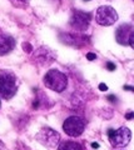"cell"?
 I'll return each mask as SVG.
<instances>
[{"label":"cell","instance_id":"4fadbf2b","mask_svg":"<svg viewBox=\"0 0 134 150\" xmlns=\"http://www.w3.org/2000/svg\"><path fill=\"white\" fill-rule=\"evenodd\" d=\"M23 50L26 51V53H31V50H33V46H31L29 43H23Z\"/></svg>","mask_w":134,"mask_h":150},{"label":"cell","instance_id":"8fae6325","mask_svg":"<svg viewBox=\"0 0 134 150\" xmlns=\"http://www.w3.org/2000/svg\"><path fill=\"white\" fill-rule=\"evenodd\" d=\"M58 150H83L82 145L75 142H63L59 145Z\"/></svg>","mask_w":134,"mask_h":150},{"label":"cell","instance_id":"44dd1931","mask_svg":"<svg viewBox=\"0 0 134 150\" xmlns=\"http://www.w3.org/2000/svg\"><path fill=\"white\" fill-rule=\"evenodd\" d=\"M108 99H109L110 101H115V98H114L113 95H110V96H108Z\"/></svg>","mask_w":134,"mask_h":150},{"label":"cell","instance_id":"52a82bcc","mask_svg":"<svg viewBox=\"0 0 134 150\" xmlns=\"http://www.w3.org/2000/svg\"><path fill=\"white\" fill-rule=\"evenodd\" d=\"M90 14L89 13H84V11H79L75 10L73 13V15L70 18V25L74 28L75 30L79 31H84L88 29V26L90 24Z\"/></svg>","mask_w":134,"mask_h":150},{"label":"cell","instance_id":"3957f363","mask_svg":"<svg viewBox=\"0 0 134 150\" xmlns=\"http://www.w3.org/2000/svg\"><path fill=\"white\" fill-rule=\"evenodd\" d=\"M95 20L99 25L110 26V25L115 24V21L118 20V13L115 11L114 8L109 6V5L99 6L95 13Z\"/></svg>","mask_w":134,"mask_h":150},{"label":"cell","instance_id":"5bb4252c","mask_svg":"<svg viewBox=\"0 0 134 150\" xmlns=\"http://www.w3.org/2000/svg\"><path fill=\"white\" fill-rule=\"evenodd\" d=\"M107 69L109 70V71H114V70H115V65L109 62V63H107Z\"/></svg>","mask_w":134,"mask_h":150},{"label":"cell","instance_id":"e0dca14e","mask_svg":"<svg viewBox=\"0 0 134 150\" xmlns=\"http://www.w3.org/2000/svg\"><path fill=\"white\" fill-rule=\"evenodd\" d=\"M125 118H127L128 120H130V119H133V112H129V114H127V115H125Z\"/></svg>","mask_w":134,"mask_h":150},{"label":"cell","instance_id":"ffe728a7","mask_svg":"<svg viewBox=\"0 0 134 150\" xmlns=\"http://www.w3.org/2000/svg\"><path fill=\"white\" fill-rule=\"evenodd\" d=\"M124 90H129V91H133V88H132V86H124Z\"/></svg>","mask_w":134,"mask_h":150},{"label":"cell","instance_id":"7c38bea8","mask_svg":"<svg viewBox=\"0 0 134 150\" xmlns=\"http://www.w3.org/2000/svg\"><path fill=\"white\" fill-rule=\"evenodd\" d=\"M10 1L18 8H25L29 4V0H10Z\"/></svg>","mask_w":134,"mask_h":150},{"label":"cell","instance_id":"ba28073f","mask_svg":"<svg viewBox=\"0 0 134 150\" xmlns=\"http://www.w3.org/2000/svg\"><path fill=\"white\" fill-rule=\"evenodd\" d=\"M115 39L122 45L133 46V28L129 24H122L115 31Z\"/></svg>","mask_w":134,"mask_h":150},{"label":"cell","instance_id":"277c9868","mask_svg":"<svg viewBox=\"0 0 134 150\" xmlns=\"http://www.w3.org/2000/svg\"><path fill=\"white\" fill-rule=\"evenodd\" d=\"M130 135H132V133L127 126H122V128H119L118 130L109 129V131H108V137H109L110 143H112L113 146H117V148L125 146V145L130 142Z\"/></svg>","mask_w":134,"mask_h":150},{"label":"cell","instance_id":"8992f818","mask_svg":"<svg viewBox=\"0 0 134 150\" xmlns=\"http://www.w3.org/2000/svg\"><path fill=\"white\" fill-rule=\"evenodd\" d=\"M36 139H38V142H40L43 145L54 148L55 145H58L59 140H60V135H59V133H57L55 130L45 126V128H41L39 133L36 134Z\"/></svg>","mask_w":134,"mask_h":150},{"label":"cell","instance_id":"d6986e66","mask_svg":"<svg viewBox=\"0 0 134 150\" xmlns=\"http://www.w3.org/2000/svg\"><path fill=\"white\" fill-rule=\"evenodd\" d=\"M0 150H5V145L3 144L1 140H0Z\"/></svg>","mask_w":134,"mask_h":150},{"label":"cell","instance_id":"603a6c76","mask_svg":"<svg viewBox=\"0 0 134 150\" xmlns=\"http://www.w3.org/2000/svg\"><path fill=\"white\" fill-rule=\"evenodd\" d=\"M0 105H1V103H0Z\"/></svg>","mask_w":134,"mask_h":150},{"label":"cell","instance_id":"7a4b0ae2","mask_svg":"<svg viewBox=\"0 0 134 150\" xmlns=\"http://www.w3.org/2000/svg\"><path fill=\"white\" fill-rule=\"evenodd\" d=\"M44 85L48 89L57 93H62L65 90V88L68 85V78L67 75L59 71L57 69H50L49 71L44 75Z\"/></svg>","mask_w":134,"mask_h":150},{"label":"cell","instance_id":"30bf717a","mask_svg":"<svg viewBox=\"0 0 134 150\" xmlns=\"http://www.w3.org/2000/svg\"><path fill=\"white\" fill-rule=\"evenodd\" d=\"M15 48V39L10 35L0 34V55H5Z\"/></svg>","mask_w":134,"mask_h":150},{"label":"cell","instance_id":"ac0fdd59","mask_svg":"<svg viewBox=\"0 0 134 150\" xmlns=\"http://www.w3.org/2000/svg\"><path fill=\"white\" fill-rule=\"evenodd\" d=\"M91 148H93V149H98L99 148V144L98 143H93V144H91Z\"/></svg>","mask_w":134,"mask_h":150},{"label":"cell","instance_id":"2e32d148","mask_svg":"<svg viewBox=\"0 0 134 150\" xmlns=\"http://www.w3.org/2000/svg\"><path fill=\"white\" fill-rule=\"evenodd\" d=\"M99 90H100V91H107V90H108V86L105 85V84L101 83V84H99Z\"/></svg>","mask_w":134,"mask_h":150},{"label":"cell","instance_id":"5b68a950","mask_svg":"<svg viewBox=\"0 0 134 150\" xmlns=\"http://www.w3.org/2000/svg\"><path fill=\"white\" fill-rule=\"evenodd\" d=\"M84 128H85V124L83 121V119L75 115L69 116L63 124L64 131H65L69 137H73V138H77L79 135H82L83 131H84Z\"/></svg>","mask_w":134,"mask_h":150},{"label":"cell","instance_id":"9c48e42d","mask_svg":"<svg viewBox=\"0 0 134 150\" xmlns=\"http://www.w3.org/2000/svg\"><path fill=\"white\" fill-rule=\"evenodd\" d=\"M55 58H57V55H55L54 53L50 49L48 48H40L35 51V54H34V60H36L40 65H49V64H52Z\"/></svg>","mask_w":134,"mask_h":150},{"label":"cell","instance_id":"9a60e30c","mask_svg":"<svg viewBox=\"0 0 134 150\" xmlns=\"http://www.w3.org/2000/svg\"><path fill=\"white\" fill-rule=\"evenodd\" d=\"M95 58H96V55L94 53H88L86 54V59L90 60V62H91V60H95Z\"/></svg>","mask_w":134,"mask_h":150},{"label":"cell","instance_id":"6da1fadb","mask_svg":"<svg viewBox=\"0 0 134 150\" xmlns=\"http://www.w3.org/2000/svg\"><path fill=\"white\" fill-rule=\"evenodd\" d=\"M18 90V80L15 74L10 70L0 71V95L4 99H11Z\"/></svg>","mask_w":134,"mask_h":150},{"label":"cell","instance_id":"7402d4cb","mask_svg":"<svg viewBox=\"0 0 134 150\" xmlns=\"http://www.w3.org/2000/svg\"><path fill=\"white\" fill-rule=\"evenodd\" d=\"M85 1H89V0H85Z\"/></svg>","mask_w":134,"mask_h":150}]
</instances>
